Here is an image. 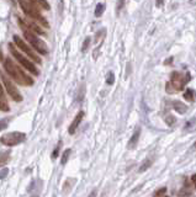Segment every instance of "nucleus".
<instances>
[{
    "instance_id": "obj_19",
    "label": "nucleus",
    "mask_w": 196,
    "mask_h": 197,
    "mask_svg": "<svg viewBox=\"0 0 196 197\" xmlns=\"http://www.w3.org/2000/svg\"><path fill=\"white\" fill-rule=\"evenodd\" d=\"M35 3V5L41 10V8L43 9V10H49V5H48V3L47 2H43V0H38V2H33Z\"/></svg>"
},
{
    "instance_id": "obj_27",
    "label": "nucleus",
    "mask_w": 196,
    "mask_h": 197,
    "mask_svg": "<svg viewBox=\"0 0 196 197\" xmlns=\"http://www.w3.org/2000/svg\"><path fill=\"white\" fill-rule=\"evenodd\" d=\"M165 190H167V188H162L160 191H158V192H157V196H160V195H163V193L165 192Z\"/></svg>"
},
{
    "instance_id": "obj_17",
    "label": "nucleus",
    "mask_w": 196,
    "mask_h": 197,
    "mask_svg": "<svg viewBox=\"0 0 196 197\" xmlns=\"http://www.w3.org/2000/svg\"><path fill=\"white\" fill-rule=\"evenodd\" d=\"M184 129H185V131H189V132L195 131V129H196V118L190 120V121L185 125V128H184Z\"/></svg>"
},
{
    "instance_id": "obj_10",
    "label": "nucleus",
    "mask_w": 196,
    "mask_h": 197,
    "mask_svg": "<svg viewBox=\"0 0 196 197\" xmlns=\"http://www.w3.org/2000/svg\"><path fill=\"white\" fill-rule=\"evenodd\" d=\"M83 117H84V112H83V111L78 112V115L74 117L73 122H72L70 126H69V129H68L69 134H74V133H75L76 128L79 127V125H80V122H81V120H83Z\"/></svg>"
},
{
    "instance_id": "obj_25",
    "label": "nucleus",
    "mask_w": 196,
    "mask_h": 197,
    "mask_svg": "<svg viewBox=\"0 0 196 197\" xmlns=\"http://www.w3.org/2000/svg\"><path fill=\"white\" fill-rule=\"evenodd\" d=\"M61 144H62V143H59V144L57 145V148L54 149V152H53V154H52V158H53V159H56V158H57V154H58V152H59V148H61Z\"/></svg>"
},
{
    "instance_id": "obj_14",
    "label": "nucleus",
    "mask_w": 196,
    "mask_h": 197,
    "mask_svg": "<svg viewBox=\"0 0 196 197\" xmlns=\"http://www.w3.org/2000/svg\"><path fill=\"white\" fill-rule=\"evenodd\" d=\"M173 106H174V110H175L176 112H179V114H185L186 110H187V107H186L182 102H180V101H174V102H173Z\"/></svg>"
},
{
    "instance_id": "obj_32",
    "label": "nucleus",
    "mask_w": 196,
    "mask_h": 197,
    "mask_svg": "<svg viewBox=\"0 0 196 197\" xmlns=\"http://www.w3.org/2000/svg\"><path fill=\"white\" fill-rule=\"evenodd\" d=\"M165 197H169V196H165Z\"/></svg>"
},
{
    "instance_id": "obj_7",
    "label": "nucleus",
    "mask_w": 196,
    "mask_h": 197,
    "mask_svg": "<svg viewBox=\"0 0 196 197\" xmlns=\"http://www.w3.org/2000/svg\"><path fill=\"white\" fill-rule=\"evenodd\" d=\"M14 44L19 48V51H22V52L29 57V59H31V60L35 62V63L41 64V58H40V57L33 52V49H32L21 37H19L18 35L14 36Z\"/></svg>"
},
{
    "instance_id": "obj_8",
    "label": "nucleus",
    "mask_w": 196,
    "mask_h": 197,
    "mask_svg": "<svg viewBox=\"0 0 196 197\" xmlns=\"http://www.w3.org/2000/svg\"><path fill=\"white\" fill-rule=\"evenodd\" d=\"M25 139H26V134L22 132H9V133H5L4 136L0 137V142L6 147L18 145V144L25 142Z\"/></svg>"
},
{
    "instance_id": "obj_28",
    "label": "nucleus",
    "mask_w": 196,
    "mask_h": 197,
    "mask_svg": "<svg viewBox=\"0 0 196 197\" xmlns=\"http://www.w3.org/2000/svg\"><path fill=\"white\" fill-rule=\"evenodd\" d=\"M4 54H3V52H2V49H0V62H4Z\"/></svg>"
},
{
    "instance_id": "obj_18",
    "label": "nucleus",
    "mask_w": 196,
    "mask_h": 197,
    "mask_svg": "<svg viewBox=\"0 0 196 197\" xmlns=\"http://www.w3.org/2000/svg\"><path fill=\"white\" fill-rule=\"evenodd\" d=\"M184 97H185V100H187V101H194V98H195V92H194V90L192 89H189V90H186L185 91V94H184Z\"/></svg>"
},
{
    "instance_id": "obj_11",
    "label": "nucleus",
    "mask_w": 196,
    "mask_h": 197,
    "mask_svg": "<svg viewBox=\"0 0 196 197\" xmlns=\"http://www.w3.org/2000/svg\"><path fill=\"white\" fill-rule=\"evenodd\" d=\"M25 24H26V26L29 27V30L30 31H32L33 33H38V35H45V31L37 25V24H35V22H32V21H29V20H26L25 21Z\"/></svg>"
},
{
    "instance_id": "obj_3",
    "label": "nucleus",
    "mask_w": 196,
    "mask_h": 197,
    "mask_svg": "<svg viewBox=\"0 0 196 197\" xmlns=\"http://www.w3.org/2000/svg\"><path fill=\"white\" fill-rule=\"evenodd\" d=\"M19 4H20V6H21L24 14H25L27 17H30V19L33 20L35 22L41 24L43 27H49L48 21H47L46 17L41 14V10L35 5L33 2H20Z\"/></svg>"
},
{
    "instance_id": "obj_4",
    "label": "nucleus",
    "mask_w": 196,
    "mask_h": 197,
    "mask_svg": "<svg viewBox=\"0 0 196 197\" xmlns=\"http://www.w3.org/2000/svg\"><path fill=\"white\" fill-rule=\"evenodd\" d=\"M9 51H10V53L13 54V57L22 65V68H25L27 71H30V73L33 74V75H38V74H40L38 69H37L36 65L32 63V60L29 59L27 57H25L24 54H21L20 51H19V48H18L14 43H9Z\"/></svg>"
},
{
    "instance_id": "obj_15",
    "label": "nucleus",
    "mask_w": 196,
    "mask_h": 197,
    "mask_svg": "<svg viewBox=\"0 0 196 197\" xmlns=\"http://www.w3.org/2000/svg\"><path fill=\"white\" fill-rule=\"evenodd\" d=\"M105 11V3H99L95 8V16L96 17H100Z\"/></svg>"
},
{
    "instance_id": "obj_24",
    "label": "nucleus",
    "mask_w": 196,
    "mask_h": 197,
    "mask_svg": "<svg viewBox=\"0 0 196 197\" xmlns=\"http://www.w3.org/2000/svg\"><path fill=\"white\" fill-rule=\"evenodd\" d=\"M8 121L6 120H3V121H0V131H3V129H5L6 127H8Z\"/></svg>"
},
{
    "instance_id": "obj_2",
    "label": "nucleus",
    "mask_w": 196,
    "mask_h": 197,
    "mask_svg": "<svg viewBox=\"0 0 196 197\" xmlns=\"http://www.w3.org/2000/svg\"><path fill=\"white\" fill-rule=\"evenodd\" d=\"M18 22H19V25H20V27H21V30H22V33H24V37L26 38V41L30 43V46L36 51V52H38L40 54H42V56H46L47 53H48V47H47V44L36 35V33H33L32 31H30L29 30V27L26 26V24H25V20L24 19H20L19 17V20H18Z\"/></svg>"
},
{
    "instance_id": "obj_13",
    "label": "nucleus",
    "mask_w": 196,
    "mask_h": 197,
    "mask_svg": "<svg viewBox=\"0 0 196 197\" xmlns=\"http://www.w3.org/2000/svg\"><path fill=\"white\" fill-rule=\"evenodd\" d=\"M153 161H154V158H147V159L141 164V166H139V169H138V172H144L146 170H148V169L152 166Z\"/></svg>"
},
{
    "instance_id": "obj_12",
    "label": "nucleus",
    "mask_w": 196,
    "mask_h": 197,
    "mask_svg": "<svg viewBox=\"0 0 196 197\" xmlns=\"http://www.w3.org/2000/svg\"><path fill=\"white\" fill-rule=\"evenodd\" d=\"M139 136H141V128H136L135 133L132 134V137H131V139H130V142H128V148H130V149H133V148L137 145L138 139H139Z\"/></svg>"
},
{
    "instance_id": "obj_31",
    "label": "nucleus",
    "mask_w": 196,
    "mask_h": 197,
    "mask_svg": "<svg viewBox=\"0 0 196 197\" xmlns=\"http://www.w3.org/2000/svg\"><path fill=\"white\" fill-rule=\"evenodd\" d=\"M191 149H192V150H196V142L192 144V148H191Z\"/></svg>"
},
{
    "instance_id": "obj_21",
    "label": "nucleus",
    "mask_w": 196,
    "mask_h": 197,
    "mask_svg": "<svg viewBox=\"0 0 196 197\" xmlns=\"http://www.w3.org/2000/svg\"><path fill=\"white\" fill-rule=\"evenodd\" d=\"M90 43H91L90 37H86V38H85V41H84V43H83L81 51H83V52H86V51H88V48H89V46H90Z\"/></svg>"
},
{
    "instance_id": "obj_20",
    "label": "nucleus",
    "mask_w": 196,
    "mask_h": 197,
    "mask_svg": "<svg viewBox=\"0 0 196 197\" xmlns=\"http://www.w3.org/2000/svg\"><path fill=\"white\" fill-rule=\"evenodd\" d=\"M70 149H65L64 152H63V155H62V159H61V164L62 165H65L67 164V161H68V159H69V155H70Z\"/></svg>"
},
{
    "instance_id": "obj_5",
    "label": "nucleus",
    "mask_w": 196,
    "mask_h": 197,
    "mask_svg": "<svg viewBox=\"0 0 196 197\" xmlns=\"http://www.w3.org/2000/svg\"><path fill=\"white\" fill-rule=\"evenodd\" d=\"M187 81H190V74L182 75L179 71H173L171 78H170V83L167 84V91L170 94L180 91L184 89V86L186 85Z\"/></svg>"
},
{
    "instance_id": "obj_29",
    "label": "nucleus",
    "mask_w": 196,
    "mask_h": 197,
    "mask_svg": "<svg viewBox=\"0 0 196 197\" xmlns=\"http://www.w3.org/2000/svg\"><path fill=\"white\" fill-rule=\"evenodd\" d=\"M88 197H96V191L94 190V191H92V192H91V193H90Z\"/></svg>"
},
{
    "instance_id": "obj_26",
    "label": "nucleus",
    "mask_w": 196,
    "mask_h": 197,
    "mask_svg": "<svg viewBox=\"0 0 196 197\" xmlns=\"http://www.w3.org/2000/svg\"><path fill=\"white\" fill-rule=\"evenodd\" d=\"M191 181H192V182H194V185H195V187H196V174H195V175H192V176H191Z\"/></svg>"
},
{
    "instance_id": "obj_23",
    "label": "nucleus",
    "mask_w": 196,
    "mask_h": 197,
    "mask_svg": "<svg viewBox=\"0 0 196 197\" xmlns=\"http://www.w3.org/2000/svg\"><path fill=\"white\" fill-rule=\"evenodd\" d=\"M114 81H115V79H114V73H112V71H110V73L108 74L106 83H108L109 85H112V84H114Z\"/></svg>"
},
{
    "instance_id": "obj_30",
    "label": "nucleus",
    "mask_w": 196,
    "mask_h": 197,
    "mask_svg": "<svg viewBox=\"0 0 196 197\" xmlns=\"http://www.w3.org/2000/svg\"><path fill=\"white\" fill-rule=\"evenodd\" d=\"M155 5H157V6H162V5H163V2H157Z\"/></svg>"
},
{
    "instance_id": "obj_1",
    "label": "nucleus",
    "mask_w": 196,
    "mask_h": 197,
    "mask_svg": "<svg viewBox=\"0 0 196 197\" xmlns=\"http://www.w3.org/2000/svg\"><path fill=\"white\" fill-rule=\"evenodd\" d=\"M4 69L6 74L19 85H26V86L33 85V79L30 75H27L11 58L4 59Z\"/></svg>"
},
{
    "instance_id": "obj_6",
    "label": "nucleus",
    "mask_w": 196,
    "mask_h": 197,
    "mask_svg": "<svg viewBox=\"0 0 196 197\" xmlns=\"http://www.w3.org/2000/svg\"><path fill=\"white\" fill-rule=\"evenodd\" d=\"M0 76H2V81H3L4 89H5V91L8 92V95L13 98L14 101H16V102L22 101V95L20 94L19 89H18L16 85L13 83V80H11L9 76H6V75H4V74H2V73H0Z\"/></svg>"
},
{
    "instance_id": "obj_16",
    "label": "nucleus",
    "mask_w": 196,
    "mask_h": 197,
    "mask_svg": "<svg viewBox=\"0 0 196 197\" xmlns=\"http://www.w3.org/2000/svg\"><path fill=\"white\" fill-rule=\"evenodd\" d=\"M9 160V152H0V168L4 166Z\"/></svg>"
},
{
    "instance_id": "obj_22",
    "label": "nucleus",
    "mask_w": 196,
    "mask_h": 197,
    "mask_svg": "<svg viewBox=\"0 0 196 197\" xmlns=\"http://www.w3.org/2000/svg\"><path fill=\"white\" fill-rule=\"evenodd\" d=\"M165 122H167V125L173 126V125L175 123V117H174V116H171V115H169V116H167V117H165Z\"/></svg>"
},
{
    "instance_id": "obj_9",
    "label": "nucleus",
    "mask_w": 196,
    "mask_h": 197,
    "mask_svg": "<svg viewBox=\"0 0 196 197\" xmlns=\"http://www.w3.org/2000/svg\"><path fill=\"white\" fill-rule=\"evenodd\" d=\"M0 110L8 112L10 110L9 107V102H8V98L5 97V92H4V85L2 81V76H0Z\"/></svg>"
}]
</instances>
